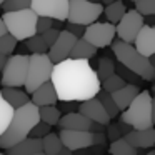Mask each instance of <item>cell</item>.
<instances>
[{"instance_id": "obj_1", "label": "cell", "mask_w": 155, "mask_h": 155, "mask_svg": "<svg viewBox=\"0 0 155 155\" xmlns=\"http://www.w3.org/2000/svg\"><path fill=\"white\" fill-rule=\"evenodd\" d=\"M52 82L58 94V100L84 102L97 97L102 90V80L87 58H67L55 64Z\"/></svg>"}, {"instance_id": "obj_2", "label": "cell", "mask_w": 155, "mask_h": 155, "mask_svg": "<svg viewBox=\"0 0 155 155\" xmlns=\"http://www.w3.org/2000/svg\"><path fill=\"white\" fill-rule=\"evenodd\" d=\"M38 122H40V107L35 105L32 100L15 108L7 130L0 135V148L7 150V148L17 145L18 142H22L24 138L30 137V132L34 130V127Z\"/></svg>"}, {"instance_id": "obj_3", "label": "cell", "mask_w": 155, "mask_h": 155, "mask_svg": "<svg viewBox=\"0 0 155 155\" xmlns=\"http://www.w3.org/2000/svg\"><path fill=\"white\" fill-rule=\"evenodd\" d=\"M112 52H114L117 62H120L130 70H134L143 80L147 82L155 80V68L152 67L148 57L140 54L134 44H128V42H124V40L114 42L112 44Z\"/></svg>"}, {"instance_id": "obj_4", "label": "cell", "mask_w": 155, "mask_h": 155, "mask_svg": "<svg viewBox=\"0 0 155 155\" xmlns=\"http://www.w3.org/2000/svg\"><path fill=\"white\" fill-rule=\"evenodd\" d=\"M120 120L132 125V128H150L155 125L152 115V95L148 90H142L125 110H122Z\"/></svg>"}, {"instance_id": "obj_5", "label": "cell", "mask_w": 155, "mask_h": 155, "mask_svg": "<svg viewBox=\"0 0 155 155\" xmlns=\"http://www.w3.org/2000/svg\"><path fill=\"white\" fill-rule=\"evenodd\" d=\"M7 30L17 38L18 42L27 40L28 37L37 34V20L38 14L34 8H22V10H12L5 12L4 15Z\"/></svg>"}, {"instance_id": "obj_6", "label": "cell", "mask_w": 155, "mask_h": 155, "mask_svg": "<svg viewBox=\"0 0 155 155\" xmlns=\"http://www.w3.org/2000/svg\"><path fill=\"white\" fill-rule=\"evenodd\" d=\"M55 64L52 62L48 54H30V64H28V75L25 82V90L34 94L40 85L52 80V72Z\"/></svg>"}, {"instance_id": "obj_7", "label": "cell", "mask_w": 155, "mask_h": 155, "mask_svg": "<svg viewBox=\"0 0 155 155\" xmlns=\"http://www.w3.org/2000/svg\"><path fill=\"white\" fill-rule=\"evenodd\" d=\"M28 64H30V55H10L4 70H2L0 84L4 87H25L28 75Z\"/></svg>"}, {"instance_id": "obj_8", "label": "cell", "mask_w": 155, "mask_h": 155, "mask_svg": "<svg viewBox=\"0 0 155 155\" xmlns=\"http://www.w3.org/2000/svg\"><path fill=\"white\" fill-rule=\"evenodd\" d=\"M104 14L102 2H92V0H70L67 22L82 25H90L100 18Z\"/></svg>"}, {"instance_id": "obj_9", "label": "cell", "mask_w": 155, "mask_h": 155, "mask_svg": "<svg viewBox=\"0 0 155 155\" xmlns=\"http://www.w3.org/2000/svg\"><path fill=\"white\" fill-rule=\"evenodd\" d=\"M117 35V25L112 22H94V24L87 25L84 37L87 38L90 44H94L97 48H105L108 45L114 44V38Z\"/></svg>"}, {"instance_id": "obj_10", "label": "cell", "mask_w": 155, "mask_h": 155, "mask_svg": "<svg viewBox=\"0 0 155 155\" xmlns=\"http://www.w3.org/2000/svg\"><path fill=\"white\" fill-rule=\"evenodd\" d=\"M145 25V15H142L137 8L127 10L122 20L117 24V37L124 42L134 44L140 28Z\"/></svg>"}, {"instance_id": "obj_11", "label": "cell", "mask_w": 155, "mask_h": 155, "mask_svg": "<svg viewBox=\"0 0 155 155\" xmlns=\"http://www.w3.org/2000/svg\"><path fill=\"white\" fill-rule=\"evenodd\" d=\"M68 7L70 0H32V8L38 15H47L54 20H67Z\"/></svg>"}, {"instance_id": "obj_12", "label": "cell", "mask_w": 155, "mask_h": 155, "mask_svg": "<svg viewBox=\"0 0 155 155\" xmlns=\"http://www.w3.org/2000/svg\"><path fill=\"white\" fill-rule=\"evenodd\" d=\"M62 142L70 150H84L94 145V132L92 130H70V128H60L58 132Z\"/></svg>"}, {"instance_id": "obj_13", "label": "cell", "mask_w": 155, "mask_h": 155, "mask_svg": "<svg viewBox=\"0 0 155 155\" xmlns=\"http://www.w3.org/2000/svg\"><path fill=\"white\" fill-rule=\"evenodd\" d=\"M77 40H78V37H75L72 32H68L67 28H64V30L60 32V35H58L57 42L48 48V55H50L52 62H54V64H58V62H62V60L70 58L72 48H74V45Z\"/></svg>"}, {"instance_id": "obj_14", "label": "cell", "mask_w": 155, "mask_h": 155, "mask_svg": "<svg viewBox=\"0 0 155 155\" xmlns=\"http://www.w3.org/2000/svg\"><path fill=\"white\" fill-rule=\"evenodd\" d=\"M78 112H82L84 115H87L92 122H98V124H104V125H108L110 120H112L110 115H108V112L105 110L104 104L100 102L98 97H92V98H87V100L80 102Z\"/></svg>"}, {"instance_id": "obj_15", "label": "cell", "mask_w": 155, "mask_h": 155, "mask_svg": "<svg viewBox=\"0 0 155 155\" xmlns=\"http://www.w3.org/2000/svg\"><path fill=\"white\" fill-rule=\"evenodd\" d=\"M134 45L145 57H150L152 54H155V25L145 24L138 32Z\"/></svg>"}, {"instance_id": "obj_16", "label": "cell", "mask_w": 155, "mask_h": 155, "mask_svg": "<svg viewBox=\"0 0 155 155\" xmlns=\"http://www.w3.org/2000/svg\"><path fill=\"white\" fill-rule=\"evenodd\" d=\"M124 137L135 148H150L155 145V128H132Z\"/></svg>"}, {"instance_id": "obj_17", "label": "cell", "mask_w": 155, "mask_h": 155, "mask_svg": "<svg viewBox=\"0 0 155 155\" xmlns=\"http://www.w3.org/2000/svg\"><path fill=\"white\" fill-rule=\"evenodd\" d=\"M32 102L38 107H44V105H57L58 104V94L55 90V85L52 80L45 82L44 85L37 88V90L32 94Z\"/></svg>"}, {"instance_id": "obj_18", "label": "cell", "mask_w": 155, "mask_h": 155, "mask_svg": "<svg viewBox=\"0 0 155 155\" xmlns=\"http://www.w3.org/2000/svg\"><path fill=\"white\" fill-rule=\"evenodd\" d=\"M94 122L84 115L82 112H70V114H64L58 122L60 128H70V130H90Z\"/></svg>"}, {"instance_id": "obj_19", "label": "cell", "mask_w": 155, "mask_h": 155, "mask_svg": "<svg viewBox=\"0 0 155 155\" xmlns=\"http://www.w3.org/2000/svg\"><path fill=\"white\" fill-rule=\"evenodd\" d=\"M7 155H32L37 152H44V138L40 137H27L17 145L7 148Z\"/></svg>"}, {"instance_id": "obj_20", "label": "cell", "mask_w": 155, "mask_h": 155, "mask_svg": "<svg viewBox=\"0 0 155 155\" xmlns=\"http://www.w3.org/2000/svg\"><path fill=\"white\" fill-rule=\"evenodd\" d=\"M138 94H140V90H138L137 85L135 84H127L125 87H122V88H118L117 92H114L112 97H114L115 104L118 105V108H120V110H125V108L134 102V98L137 97Z\"/></svg>"}, {"instance_id": "obj_21", "label": "cell", "mask_w": 155, "mask_h": 155, "mask_svg": "<svg viewBox=\"0 0 155 155\" xmlns=\"http://www.w3.org/2000/svg\"><path fill=\"white\" fill-rule=\"evenodd\" d=\"M2 94H4L5 100L8 102V104L12 105L14 108H18L22 107V105L28 104V102L32 100L30 97H28V92L27 90H20V87H4L2 88Z\"/></svg>"}, {"instance_id": "obj_22", "label": "cell", "mask_w": 155, "mask_h": 155, "mask_svg": "<svg viewBox=\"0 0 155 155\" xmlns=\"http://www.w3.org/2000/svg\"><path fill=\"white\" fill-rule=\"evenodd\" d=\"M97 50L98 48L95 47L94 44H90L85 37H80L77 42H75L70 57L72 58H87V60H90V58L97 54Z\"/></svg>"}, {"instance_id": "obj_23", "label": "cell", "mask_w": 155, "mask_h": 155, "mask_svg": "<svg viewBox=\"0 0 155 155\" xmlns=\"http://www.w3.org/2000/svg\"><path fill=\"white\" fill-rule=\"evenodd\" d=\"M125 12H127V7H125L124 0H115V2H112V4L105 5V8H104L105 18H107L108 22H112V24H115V25L122 20V17L125 15Z\"/></svg>"}, {"instance_id": "obj_24", "label": "cell", "mask_w": 155, "mask_h": 155, "mask_svg": "<svg viewBox=\"0 0 155 155\" xmlns=\"http://www.w3.org/2000/svg\"><path fill=\"white\" fill-rule=\"evenodd\" d=\"M14 112H15V108L5 100L4 94L0 90V135L7 130L8 124H10L12 117H14Z\"/></svg>"}, {"instance_id": "obj_25", "label": "cell", "mask_w": 155, "mask_h": 155, "mask_svg": "<svg viewBox=\"0 0 155 155\" xmlns=\"http://www.w3.org/2000/svg\"><path fill=\"white\" fill-rule=\"evenodd\" d=\"M64 147L65 145H64V142H62V138L58 134L50 132V134H47L44 137V152L47 155H58V152Z\"/></svg>"}, {"instance_id": "obj_26", "label": "cell", "mask_w": 155, "mask_h": 155, "mask_svg": "<svg viewBox=\"0 0 155 155\" xmlns=\"http://www.w3.org/2000/svg\"><path fill=\"white\" fill-rule=\"evenodd\" d=\"M110 155H137V148L125 137H120L110 143Z\"/></svg>"}, {"instance_id": "obj_27", "label": "cell", "mask_w": 155, "mask_h": 155, "mask_svg": "<svg viewBox=\"0 0 155 155\" xmlns=\"http://www.w3.org/2000/svg\"><path fill=\"white\" fill-rule=\"evenodd\" d=\"M60 118H62V110L57 105H44V107H40V120L42 122L50 124L54 127V125H58Z\"/></svg>"}, {"instance_id": "obj_28", "label": "cell", "mask_w": 155, "mask_h": 155, "mask_svg": "<svg viewBox=\"0 0 155 155\" xmlns=\"http://www.w3.org/2000/svg\"><path fill=\"white\" fill-rule=\"evenodd\" d=\"M117 72V64L112 60L110 57H100L97 64V75L100 80H105L110 75H114Z\"/></svg>"}, {"instance_id": "obj_29", "label": "cell", "mask_w": 155, "mask_h": 155, "mask_svg": "<svg viewBox=\"0 0 155 155\" xmlns=\"http://www.w3.org/2000/svg\"><path fill=\"white\" fill-rule=\"evenodd\" d=\"M25 47L30 50V54H48V45L44 40L42 34H35L25 40Z\"/></svg>"}, {"instance_id": "obj_30", "label": "cell", "mask_w": 155, "mask_h": 155, "mask_svg": "<svg viewBox=\"0 0 155 155\" xmlns=\"http://www.w3.org/2000/svg\"><path fill=\"white\" fill-rule=\"evenodd\" d=\"M98 98H100V102L104 104V107H105V110L108 112V115H110V118H115V117H118V114H120V108H118V105L115 104V100H114V97H112V94L110 92H107V90H104L102 88L100 92H98V95H97Z\"/></svg>"}, {"instance_id": "obj_31", "label": "cell", "mask_w": 155, "mask_h": 155, "mask_svg": "<svg viewBox=\"0 0 155 155\" xmlns=\"http://www.w3.org/2000/svg\"><path fill=\"white\" fill-rule=\"evenodd\" d=\"M127 85V82H125V78H122L120 75L115 72L114 75H110L108 78H105V80H102V88L107 92H110V94H114V92H117L118 88L125 87Z\"/></svg>"}, {"instance_id": "obj_32", "label": "cell", "mask_w": 155, "mask_h": 155, "mask_svg": "<svg viewBox=\"0 0 155 155\" xmlns=\"http://www.w3.org/2000/svg\"><path fill=\"white\" fill-rule=\"evenodd\" d=\"M17 42L18 40L10 34V32L4 34L2 37H0V54L8 55V57H10V55L14 54V50L17 48Z\"/></svg>"}, {"instance_id": "obj_33", "label": "cell", "mask_w": 155, "mask_h": 155, "mask_svg": "<svg viewBox=\"0 0 155 155\" xmlns=\"http://www.w3.org/2000/svg\"><path fill=\"white\" fill-rule=\"evenodd\" d=\"M117 74L120 75L122 78H125V82H127V84H137L138 80H143L140 75H137L134 70H130V68L125 67V65L120 64V62L117 64ZM137 85H138V84H137Z\"/></svg>"}, {"instance_id": "obj_34", "label": "cell", "mask_w": 155, "mask_h": 155, "mask_svg": "<svg viewBox=\"0 0 155 155\" xmlns=\"http://www.w3.org/2000/svg\"><path fill=\"white\" fill-rule=\"evenodd\" d=\"M135 8L145 17L155 15V0H137L135 2Z\"/></svg>"}, {"instance_id": "obj_35", "label": "cell", "mask_w": 155, "mask_h": 155, "mask_svg": "<svg viewBox=\"0 0 155 155\" xmlns=\"http://www.w3.org/2000/svg\"><path fill=\"white\" fill-rule=\"evenodd\" d=\"M32 7V0H7L2 8L5 12H12V10H22V8H30Z\"/></svg>"}, {"instance_id": "obj_36", "label": "cell", "mask_w": 155, "mask_h": 155, "mask_svg": "<svg viewBox=\"0 0 155 155\" xmlns=\"http://www.w3.org/2000/svg\"><path fill=\"white\" fill-rule=\"evenodd\" d=\"M54 27V18L47 17V15H38V20H37V34H44L47 32L48 28Z\"/></svg>"}, {"instance_id": "obj_37", "label": "cell", "mask_w": 155, "mask_h": 155, "mask_svg": "<svg viewBox=\"0 0 155 155\" xmlns=\"http://www.w3.org/2000/svg\"><path fill=\"white\" fill-rule=\"evenodd\" d=\"M50 127H52L50 124H45V122L40 120V122H38V124L34 127V130L30 132V135H32V137H40V138H44L47 134H50Z\"/></svg>"}, {"instance_id": "obj_38", "label": "cell", "mask_w": 155, "mask_h": 155, "mask_svg": "<svg viewBox=\"0 0 155 155\" xmlns=\"http://www.w3.org/2000/svg\"><path fill=\"white\" fill-rule=\"evenodd\" d=\"M60 28H57V27H52V28H48L47 32H44L42 34V37H44V40L47 42V45H48V48L52 47V45L57 42V38H58V35H60Z\"/></svg>"}, {"instance_id": "obj_39", "label": "cell", "mask_w": 155, "mask_h": 155, "mask_svg": "<svg viewBox=\"0 0 155 155\" xmlns=\"http://www.w3.org/2000/svg\"><path fill=\"white\" fill-rule=\"evenodd\" d=\"M80 102L75 100H58V108L62 110V114H70V112H77Z\"/></svg>"}, {"instance_id": "obj_40", "label": "cell", "mask_w": 155, "mask_h": 155, "mask_svg": "<svg viewBox=\"0 0 155 155\" xmlns=\"http://www.w3.org/2000/svg\"><path fill=\"white\" fill-rule=\"evenodd\" d=\"M67 28L68 32H72V34L75 35V37H84L85 34V28H87V25H82V24H74V22H67Z\"/></svg>"}, {"instance_id": "obj_41", "label": "cell", "mask_w": 155, "mask_h": 155, "mask_svg": "<svg viewBox=\"0 0 155 155\" xmlns=\"http://www.w3.org/2000/svg\"><path fill=\"white\" fill-rule=\"evenodd\" d=\"M120 137H124V134H122V130H120V125L118 124H110L108 125V138L114 142V140H117V138H120Z\"/></svg>"}, {"instance_id": "obj_42", "label": "cell", "mask_w": 155, "mask_h": 155, "mask_svg": "<svg viewBox=\"0 0 155 155\" xmlns=\"http://www.w3.org/2000/svg\"><path fill=\"white\" fill-rule=\"evenodd\" d=\"M105 140H107V137H105L102 132H94V145H104Z\"/></svg>"}, {"instance_id": "obj_43", "label": "cell", "mask_w": 155, "mask_h": 155, "mask_svg": "<svg viewBox=\"0 0 155 155\" xmlns=\"http://www.w3.org/2000/svg\"><path fill=\"white\" fill-rule=\"evenodd\" d=\"M7 25H5V20H4V17H2V15H0V37H2V35L4 34H7Z\"/></svg>"}, {"instance_id": "obj_44", "label": "cell", "mask_w": 155, "mask_h": 155, "mask_svg": "<svg viewBox=\"0 0 155 155\" xmlns=\"http://www.w3.org/2000/svg\"><path fill=\"white\" fill-rule=\"evenodd\" d=\"M7 60H8V55L0 54V72L4 70V67H5V64H7Z\"/></svg>"}, {"instance_id": "obj_45", "label": "cell", "mask_w": 155, "mask_h": 155, "mask_svg": "<svg viewBox=\"0 0 155 155\" xmlns=\"http://www.w3.org/2000/svg\"><path fill=\"white\" fill-rule=\"evenodd\" d=\"M58 155H74V150H70L68 147H64L60 152H58Z\"/></svg>"}, {"instance_id": "obj_46", "label": "cell", "mask_w": 155, "mask_h": 155, "mask_svg": "<svg viewBox=\"0 0 155 155\" xmlns=\"http://www.w3.org/2000/svg\"><path fill=\"white\" fill-rule=\"evenodd\" d=\"M152 115H153V122H155V97H152Z\"/></svg>"}, {"instance_id": "obj_47", "label": "cell", "mask_w": 155, "mask_h": 155, "mask_svg": "<svg viewBox=\"0 0 155 155\" xmlns=\"http://www.w3.org/2000/svg\"><path fill=\"white\" fill-rule=\"evenodd\" d=\"M148 60H150V64H152V67L155 68V54H152L150 57H148Z\"/></svg>"}, {"instance_id": "obj_48", "label": "cell", "mask_w": 155, "mask_h": 155, "mask_svg": "<svg viewBox=\"0 0 155 155\" xmlns=\"http://www.w3.org/2000/svg\"><path fill=\"white\" fill-rule=\"evenodd\" d=\"M102 4H105V5H108V4H112V2H115V0H100Z\"/></svg>"}, {"instance_id": "obj_49", "label": "cell", "mask_w": 155, "mask_h": 155, "mask_svg": "<svg viewBox=\"0 0 155 155\" xmlns=\"http://www.w3.org/2000/svg\"><path fill=\"white\" fill-rule=\"evenodd\" d=\"M32 155H47L45 152H37V153H32Z\"/></svg>"}, {"instance_id": "obj_50", "label": "cell", "mask_w": 155, "mask_h": 155, "mask_svg": "<svg viewBox=\"0 0 155 155\" xmlns=\"http://www.w3.org/2000/svg\"><path fill=\"white\" fill-rule=\"evenodd\" d=\"M145 155H155V150H150L148 153H145Z\"/></svg>"}, {"instance_id": "obj_51", "label": "cell", "mask_w": 155, "mask_h": 155, "mask_svg": "<svg viewBox=\"0 0 155 155\" xmlns=\"http://www.w3.org/2000/svg\"><path fill=\"white\" fill-rule=\"evenodd\" d=\"M5 2H7V0H0V7H2V5L5 4Z\"/></svg>"}, {"instance_id": "obj_52", "label": "cell", "mask_w": 155, "mask_h": 155, "mask_svg": "<svg viewBox=\"0 0 155 155\" xmlns=\"http://www.w3.org/2000/svg\"><path fill=\"white\" fill-rule=\"evenodd\" d=\"M152 92H153V94H155V84H153V87H152Z\"/></svg>"}, {"instance_id": "obj_53", "label": "cell", "mask_w": 155, "mask_h": 155, "mask_svg": "<svg viewBox=\"0 0 155 155\" xmlns=\"http://www.w3.org/2000/svg\"><path fill=\"white\" fill-rule=\"evenodd\" d=\"M92 2H100V0H92Z\"/></svg>"}, {"instance_id": "obj_54", "label": "cell", "mask_w": 155, "mask_h": 155, "mask_svg": "<svg viewBox=\"0 0 155 155\" xmlns=\"http://www.w3.org/2000/svg\"><path fill=\"white\" fill-rule=\"evenodd\" d=\"M0 155H7V153H0Z\"/></svg>"}, {"instance_id": "obj_55", "label": "cell", "mask_w": 155, "mask_h": 155, "mask_svg": "<svg viewBox=\"0 0 155 155\" xmlns=\"http://www.w3.org/2000/svg\"><path fill=\"white\" fill-rule=\"evenodd\" d=\"M132 2H137V0H132Z\"/></svg>"}]
</instances>
